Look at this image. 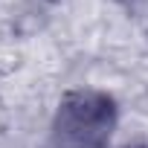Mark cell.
Listing matches in <instances>:
<instances>
[{"label":"cell","mask_w":148,"mask_h":148,"mask_svg":"<svg viewBox=\"0 0 148 148\" xmlns=\"http://www.w3.org/2000/svg\"><path fill=\"white\" fill-rule=\"evenodd\" d=\"M116 128V105L102 90H73L61 99L52 119L58 148H108Z\"/></svg>","instance_id":"cell-1"},{"label":"cell","mask_w":148,"mask_h":148,"mask_svg":"<svg viewBox=\"0 0 148 148\" xmlns=\"http://www.w3.org/2000/svg\"><path fill=\"white\" fill-rule=\"evenodd\" d=\"M128 148H148V145H142V142H139V145H128Z\"/></svg>","instance_id":"cell-2"}]
</instances>
